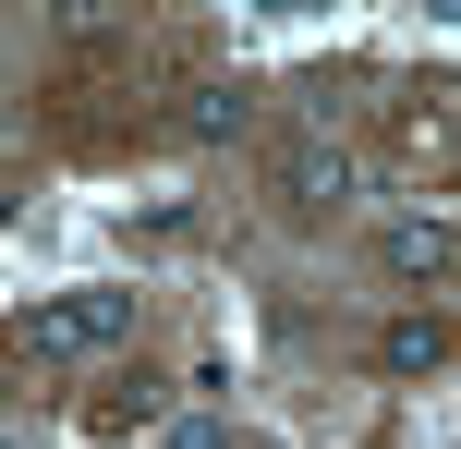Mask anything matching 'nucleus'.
Returning a JSON list of instances; mask_svg holds the SVG:
<instances>
[{
  "label": "nucleus",
  "mask_w": 461,
  "mask_h": 449,
  "mask_svg": "<svg viewBox=\"0 0 461 449\" xmlns=\"http://www.w3.org/2000/svg\"><path fill=\"white\" fill-rule=\"evenodd\" d=\"M122 328H134V292H73V304H49V316H37V353H49V364H73V353H110Z\"/></svg>",
  "instance_id": "nucleus-1"
},
{
  "label": "nucleus",
  "mask_w": 461,
  "mask_h": 449,
  "mask_svg": "<svg viewBox=\"0 0 461 449\" xmlns=\"http://www.w3.org/2000/svg\"><path fill=\"white\" fill-rule=\"evenodd\" d=\"M243 121H255V97H243V85H194V97H183V146H230Z\"/></svg>",
  "instance_id": "nucleus-3"
},
{
  "label": "nucleus",
  "mask_w": 461,
  "mask_h": 449,
  "mask_svg": "<svg viewBox=\"0 0 461 449\" xmlns=\"http://www.w3.org/2000/svg\"><path fill=\"white\" fill-rule=\"evenodd\" d=\"M389 267H401V280H438V267H449V231H438V219H401V231H389Z\"/></svg>",
  "instance_id": "nucleus-6"
},
{
  "label": "nucleus",
  "mask_w": 461,
  "mask_h": 449,
  "mask_svg": "<svg viewBox=\"0 0 461 449\" xmlns=\"http://www.w3.org/2000/svg\"><path fill=\"white\" fill-rule=\"evenodd\" d=\"M170 413V377H110V401H97V437H134Z\"/></svg>",
  "instance_id": "nucleus-4"
},
{
  "label": "nucleus",
  "mask_w": 461,
  "mask_h": 449,
  "mask_svg": "<svg viewBox=\"0 0 461 449\" xmlns=\"http://www.w3.org/2000/svg\"><path fill=\"white\" fill-rule=\"evenodd\" d=\"M438 353H449V328H438V316H401V328L376 340V364H389V377H425Z\"/></svg>",
  "instance_id": "nucleus-5"
},
{
  "label": "nucleus",
  "mask_w": 461,
  "mask_h": 449,
  "mask_svg": "<svg viewBox=\"0 0 461 449\" xmlns=\"http://www.w3.org/2000/svg\"><path fill=\"white\" fill-rule=\"evenodd\" d=\"M279 194H292V207H340V194H352V170H340V146H316V134H292V146H279Z\"/></svg>",
  "instance_id": "nucleus-2"
}]
</instances>
